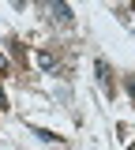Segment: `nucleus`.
I'll return each instance as SVG.
<instances>
[{
	"label": "nucleus",
	"instance_id": "obj_3",
	"mask_svg": "<svg viewBox=\"0 0 135 150\" xmlns=\"http://www.w3.org/2000/svg\"><path fill=\"white\" fill-rule=\"evenodd\" d=\"M131 4H135V0H131Z\"/></svg>",
	"mask_w": 135,
	"mask_h": 150
},
{
	"label": "nucleus",
	"instance_id": "obj_2",
	"mask_svg": "<svg viewBox=\"0 0 135 150\" xmlns=\"http://www.w3.org/2000/svg\"><path fill=\"white\" fill-rule=\"evenodd\" d=\"M38 64H41V68H53L57 60H53V56H49V53H38Z\"/></svg>",
	"mask_w": 135,
	"mask_h": 150
},
{
	"label": "nucleus",
	"instance_id": "obj_1",
	"mask_svg": "<svg viewBox=\"0 0 135 150\" xmlns=\"http://www.w3.org/2000/svg\"><path fill=\"white\" fill-rule=\"evenodd\" d=\"M49 8H53V19H57V23H68V8H64V4H60V0H53V4H49Z\"/></svg>",
	"mask_w": 135,
	"mask_h": 150
}]
</instances>
